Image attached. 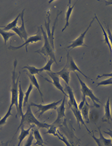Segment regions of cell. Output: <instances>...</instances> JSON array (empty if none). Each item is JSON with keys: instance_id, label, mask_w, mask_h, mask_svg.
<instances>
[{"instance_id": "277c9868", "label": "cell", "mask_w": 112, "mask_h": 146, "mask_svg": "<svg viewBox=\"0 0 112 146\" xmlns=\"http://www.w3.org/2000/svg\"><path fill=\"white\" fill-rule=\"evenodd\" d=\"M75 74L77 75V77L78 79L79 82H80V86H81V92L82 93V95H83V97H82V101H86V97L88 96V97H89L92 101L93 102L94 105L95 106V107H97V108H100V105H98L97 104V102L98 103H100L101 101H100V99H98V98H97L96 96H95L94 94L93 91H92L91 89L88 87L87 86V84L85 83L84 81H82V79L79 77L77 73L75 72Z\"/></svg>"}, {"instance_id": "e0dca14e", "label": "cell", "mask_w": 112, "mask_h": 146, "mask_svg": "<svg viewBox=\"0 0 112 146\" xmlns=\"http://www.w3.org/2000/svg\"><path fill=\"white\" fill-rule=\"evenodd\" d=\"M56 74L58 75L59 77L62 78V79L65 81V84L69 86V81H70V71L69 69L64 66V68L61 71L57 72H55Z\"/></svg>"}, {"instance_id": "f35d334b", "label": "cell", "mask_w": 112, "mask_h": 146, "mask_svg": "<svg viewBox=\"0 0 112 146\" xmlns=\"http://www.w3.org/2000/svg\"><path fill=\"white\" fill-rule=\"evenodd\" d=\"M112 5V0L111 1H105V5L106 6H108V5Z\"/></svg>"}, {"instance_id": "6da1fadb", "label": "cell", "mask_w": 112, "mask_h": 146, "mask_svg": "<svg viewBox=\"0 0 112 146\" xmlns=\"http://www.w3.org/2000/svg\"><path fill=\"white\" fill-rule=\"evenodd\" d=\"M18 64V61L15 59L14 62H13V70L12 72V76H11V104L10 106H16V109H18V93H19V77H20V73L19 75L16 79V66Z\"/></svg>"}, {"instance_id": "e575fe53", "label": "cell", "mask_w": 112, "mask_h": 146, "mask_svg": "<svg viewBox=\"0 0 112 146\" xmlns=\"http://www.w3.org/2000/svg\"><path fill=\"white\" fill-rule=\"evenodd\" d=\"M58 133H59V135H57V137H59V139H60L61 141L64 142V143L65 144V145H66V146H72V145L70 143H69V141L67 140L66 139H65V137H64L63 135H61V134L59 133V131H58Z\"/></svg>"}, {"instance_id": "74e56055", "label": "cell", "mask_w": 112, "mask_h": 146, "mask_svg": "<svg viewBox=\"0 0 112 146\" xmlns=\"http://www.w3.org/2000/svg\"><path fill=\"white\" fill-rule=\"evenodd\" d=\"M108 131H104V133L106 134H108V135L110 136L111 140V141H112V131L110 130V129H108Z\"/></svg>"}, {"instance_id": "5bb4252c", "label": "cell", "mask_w": 112, "mask_h": 146, "mask_svg": "<svg viewBox=\"0 0 112 146\" xmlns=\"http://www.w3.org/2000/svg\"><path fill=\"white\" fill-rule=\"evenodd\" d=\"M50 25H51V20H50V14H49V11L48 12V15H47V21H45L44 23V26L46 29V31H47V38L49 39V43L51 46L52 48L54 50V37L52 36V33L51 31V29H50Z\"/></svg>"}, {"instance_id": "7c38bea8", "label": "cell", "mask_w": 112, "mask_h": 146, "mask_svg": "<svg viewBox=\"0 0 112 146\" xmlns=\"http://www.w3.org/2000/svg\"><path fill=\"white\" fill-rule=\"evenodd\" d=\"M24 93L22 91L21 88V82L19 81V93H18V107L17 109L18 114L20 115L21 117L24 115L22 112V107H23V102H24Z\"/></svg>"}, {"instance_id": "8d00e7d4", "label": "cell", "mask_w": 112, "mask_h": 146, "mask_svg": "<svg viewBox=\"0 0 112 146\" xmlns=\"http://www.w3.org/2000/svg\"><path fill=\"white\" fill-rule=\"evenodd\" d=\"M103 77H110L112 78V72L111 73H108V74H103L101 76H98L97 79H99L101 78H103Z\"/></svg>"}, {"instance_id": "4316f807", "label": "cell", "mask_w": 112, "mask_h": 146, "mask_svg": "<svg viewBox=\"0 0 112 146\" xmlns=\"http://www.w3.org/2000/svg\"><path fill=\"white\" fill-rule=\"evenodd\" d=\"M13 109V106H9V107L8 108V111L6 112V114L3 116V117L0 119V126H2L3 125H5L6 123V121H7V119L9 118V116L12 115V113H11V111Z\"/></svg>"}, {"instance_id": "4fadbf2b", "label": "cell", "mask_w": 112, "mask_h": 146, "mask_svg": "<svg viewBox=\"0 0 112 146\" xmlns=\"http://www.w3.org/2000/svg\"><path fill=\"white\" fill-rule=\"evenodd\" d=\"M47 74L52 79V83L54 85V86L56 88L59 89L60 91H61L62 93L64 94L65 96H66V93H65V91H64V88L61 84L60 77H59L58 75L56 74L54 72H47Z\"/></svg>"}, {"instance_id": "ab89813d", "label": "cell", "mask_w": 112, "mask_h": 146, "mask_svg": "<svg viewBox=\"0 0 112 146\" xmlns=\"http://www.w3.org/2000/svg\"><path fill=\"white\" fill-rule=\"evenodd\" d=\"M20 145H21V144H18L17 146H20Z\"/></svg>"}, {"instance_id": "d6a6232c", "label": "cell", "mask_w": 112, "mask_h": 146, "mask_svg": "<svg viewBox=\"0 0 112 146\" xmlns=\"http://www.w3.org/2000/svg\"><path fill=\"white\" fill-rule=\"evenodd\" d=\"M33 140H34L33 133H32V132H30V134H29L28 139L26 140L24 146H31L32 144Z\"/></svg>"}, {"instance_id": "4dcf8cb0", "label": "cell", "mask_w": 112, "mask_h": 146, "mask_svg": "<svg viewBox=\"0 0 112 146\" xmlns=\"http://www.w3.org/2000/svg\"><path fill=\"white\" fill-rule=\"evenodd\" d=\"M54 62H54V61L53 60V59H49V60H48V61H47V64H46L44 66V67H42V68H41V71L42 72V71H47L49 72H52V70H51V66H52V64H53Z\"/></svg>"}, {"instance_id": "484cf974", "label": "cell", "mask_w": 112, "mask_h": 146, "mask_svg": "<svg viewBox=\"0 0 112 146\" xmlns=\"http://www.w3.org/2000/svg\"><path fill=\"white\" fill-rule=\"evenodd\" d=\"M0 35H1L3 37V39H4V42H5V44H6V42L9 40V39L12 36H15V33H11V32H8V31H5L3 30V29L0 28Z\"/></svg>"}, {"instance_id": "30bf717a", "label": "cell", "mask_w": 112, "mask_h": 146, "mask_svg": "<svg viewBox=\"0 0 112 146\" xmlns=\"http://www.w3.org/2000/svg\"><path fill=\"white\" fill-rule=\"evenodd\" d=\"M65 101H66V96H64L63 99H62V101L61 102V106L57 108V118L56 119V120L54 122L53 125H59L61 123V121L63 118H65Z\"/></svg>"}, {"instance_id": "52a82bcc", "label": "cell", "mask_w": 112, "mask_h": 146, "mask_svg": "<svg viewBox=\"0 0 112 146\" xmlns=\"http://www.w3.org/2000/svg\"><path fill=\"white\" fill-rule=\"evenodd\" d=\"M62 101V100H59L57 102H52L51 104H35L34 102H31L30 104V105L31 106H34V107H36L38 108L39 111H40V114H39V116H41V115L43 114L44 112H45L46 111H47L49 110H50V109H56L57 110V105L61 103Z\"/></svg>"}, {"instance_id": "f1b7e54d", "label": "cell", "mask_w": 112, "mask_h": 146, "mask_svg": "<svg viewBox=\"0 0 112 146\" xmlns=\"http://www.w3.org/2000/svg\"><path fill=\"white\" fill-rule=\"evenodd\" d=\"M33 89V85H32L31 83L29 84L28 90L26 91L24 93V102H23V106H26V105L28 104V100H29V95L31 93V91Z\"/></svg>"}, {"instance_id": "d4e9b609", "label": "cell", "mask_w": 112, "mask_h": 146, "mask_svg": "<svg viewBox=\"0 0 112 146\" xmlns=\"http://www.w3.org/2000/svg\"><path fill=\"white\" fill-rule=\"evenodd\" d=\"M33 135H34V138L36 139V143L34 145H41L42 146L44 144V140L42 139V136L39 132L38 129H35V130L33 131Z\"/></svg>"}, {"instance_id": "cb8c5ba5", "label": "cell", "mask_w": 112, "mask_h": 146, "mask_svg": "<svg viewBox=\"0 0 112 146\" xmlns=\"http://www.w3.org/2000/svg\"><path fill=\"white\" fill-rule=\"evenodd\" d=\"M95 18L97 19V21H98V23L99 24V25L100 26V27L102 29V31H103V36H104V40H105V42L106 44L108 45V48H109V49H110V55L111 56L112 54V48H111V44H110V40H109V38H108V34L107 31H105L104 28H103V26H101V23L100 22V21L98 20V19L97 18V16H96V15H95Z\"/></svg>"}, {"instance_id": "603a6c76", "label": "cell", "mask_w": 112, "mask_h": 146, "mask_svg": "<svg viewBox=\"0 0 112 146\" xmlns=\"http://www.w3.org/2000/svg\"><path fill=\"white\" fill-rule=\"evenodd\" d=\"M21 16V14L19 13V14L16 16V18L13 20V21H11V23H9V24H8L6 26H3V29L4 31H9V30H11V29H13V28H16L17 27V24H18V20H19V18H20Z\"/></svg>"}, {"instance_id": "5b68a950", "label": "cell", "mask_w": 112, "mask_h": 146, "mask_svg": "<svg viewBox=\"0 0 112 146\" xmlns=\"http://www.w3.org/2000/svg\"><path fill=\"white\" fill-rule=\"evenodd\" d=\"M24 11H25V9H23V10L21 11V13H20L21 14L20 18L21 19V26L13 28L12 30L14 32L15 34L18 35L19 36V38L21 39V40H22V39H24V40L26 41V40H27V39L28 38V33H27V32H26V30L24 21Z\"/></svg>"}, {"instance_id": "7402d4cb", "label": "cell", "mask_w": 112, "mask_h": 146, "mask_svg": "<svg viewBox=\"0 0 112 146\" xmlns=\"http://www.w3.org/2000/svg\"><path fill=\"white\" fill-rule=\"evenodd\" d=\"M28 76L30 79L31 81V83L33 85V86H35V88H36V89L38 91V92H39V94H40L41 96V99H42V102H43V95H42V92L41 91V89H40V86H39V84L38 82L37 79H36V76L34 75H31L29 74V73H28Z\"/></svg>"}, {"instance_id": "44dd1931", "label": "cell", "mask_w": 112, "mask_h": 146, "mask_svg": "<svg viewBox=\"0 0 112 146\" xmlns=\"http://www.w3.org/2000/svg\"><path fill=\"white\" fill-rule=\"evenodd\" d=\"M90 108V106L88 104V102L86 101L85 102V104L83 106V108L81 109L82 115L83 117V119L87 121V123H89V117H88V114H89V110Z\"/></svg>"}, {"instance_id": "2e32d148", "label": "cell", "mask_w": 112, "mask_h": 146, "mask_svg": "<svg viewBox=\"0 0 112 146\" xmlns=\"http://www.w3.org/2000/svg\"><path fill=\"white\" fill-rule=\"evenodd\" d=\"M65 89H66V91H67L68 95H69V106H70V107H73L74 108L78 109L76 99H75V98L74 92H73V91H72V88L69 86L66 85Z\"/></svg>"}, {"instance_id": "7a4b0ae2", "label": "cell", "mask_w": 112, "mask_h": 146, "mask_svg": "<svg viewBox=\"0 0 112 146\" xmlns=\"http://www.w3.org/2000/svg\"><path fill=\"white\" fill-rule=\"evenodd\" d=\"M21 118V123L19 124V127L18 128V130H19V128H21V127L22 125H23V124L24 123L29 124H33L35 125L38 126L39 128L49 129L51 126V124L41 122L40 121H39L38 119L35 117V116L34 115L33 113H32V112L30 104L28 106V108H27V110H26V113L24 114V115H23Z\"/></svg>"}, {"instance_id": "ba28073f", "label": "cell", "mask_w": 112, "mask_h": 146, "mask_svg": "<svg viewBox=\"0 0 112 146\" xmlns=\"http://www.w3.org/2000/svg\"><path fill=\"white\" fill-rule=\"evenodd\" d=\"M42 36L39 35H36L34 36H32L31 37H29L27 39V40H26L25 42L23 43L22 44H21V46H10L9 47V49H11V50H17V49H21V48H22L23 46H25L26 47V52H28V45L29 44H31V43H34V42H38L39 41L42 40Z\"/></svg>"}, {"instance_id": "9c48e42d", "label": "cell", "mask_w": 112, "mask_h": 146, "mask_svg": "<svg viewBox=\"0 0 112 146\" xmlns=\"http://www.w3.org/2000/svg\"><path fill=\"white\" fill-rule=\"evenodd\" d=\"M65 67H66L69 71H73L74 72H75V71H78V72L81 73V74L83 75L85 78H86L87 79H89L92 80L91 78H89L85 74H84L82 71L80 70V69L78 68V66H77V64H75V62L74 61V60L73 59L71 56L69 55V53H67V62H66V64H65Z\"/></svg>"}, {"instance_id": "d6986e66", "label": "cell", "mask_w": 112, "mask_h": 146, "mask_svg": "<svg viewBox=\"0 0 112 146\" xmlns=\"http://www.w3.org/2000/svg\"><path fill=\"white\" fill-rule=\"evenodd\" d=\"M34 127V125H31L30 127H29L28 129H24V125H22L21 127V132L20 134L19 135V142L18 144H21V142L24 141V139L27 137V136H29V134H30V131L31 129Z\"/></svg>"}, {"instance_id": "60d3db41", "label": "cell", "mask_w": 112, "mask_h": 146, "mask_svg": "<svg viewBox=\"0 0 112 146\" xmlns=\"http://www.w3.org/2000/svg\"><path fill=\"white\" fill-rule=\"evenodd\" d=\"M42 146H44V145H42Z\"/></svg>"}, {"instance_id": "8992f818", "label": "cell", "mask_w": 112, "mask_h": 146, "mask_svg": "<svg viewBox=\"0 0 112 146\" xmlns=\"http://www.w3.org/2000/svg\"><path fill=\"white\" fill-rule=\"evenodd\" d=\"M95 18L92 19V20L91 21V22L90 23L89 25L87 27V28L86 29V30H85L83 33H82V34L78 36V37L75 39V41H74L73 42H72V44L70 45H69V46H67V48H71V49H74L75 48L77 47H79V46H87L84 44V38L85 37V35H86L87 31H88V29H90V28L92 26V24H93V23L95 20Z\"/></svg>"}, {"instance_id": "8fae6325", "label": "cell", "mask_w": 112, "mask_h": 146, "mask_svg": "<svg viewBox=\"0 0 112 146\" xmlns=\"http://www.w3.org/2000/svg\"><path fill=\"white\" fill-rule=\"evenodd\" d=\"M98 131H99V135H100V137L98 138H97L95 137L93 133L92 134H90L92 135V138L94 139V140L97 144L98 146H112L111 140V139H106L104 137V136L101 133L100 127H98Z\"/></svg>"}, {"instance_id": "1f68e13d", "label": "cell", "mask_w": 112, "mask_h": 146, "mask_svg": "<svg viewBox=\"0 0 112 146\" xmlns=\"http://www.w3.org/2000/svg\"><path fill=\"white\" fill-rule=\"evenodd\" d=\"M57 132H58V131H57V126L52 124V125H51L50 127L48 129V131L46 132L45 134H52V135H54V136H57V135H58V134L57 133Z\"/></svg>"}, {"instance_id": "9a60e30c", "label": "cell", "mask_w": 112, "mask_h": 146, "mask_svg": "<svg viewBox=\"0 0 112 146\" xmlns=\"http://www.w3.org/2000/svg\"><path fill=\"white\" fill-rule=\"evenodd\" d=\"M70 109L72 110V112H73L75 118H76L77 119V124L78 125L79 128H80V124L84 125L85 128H86V129L87 130V131H88V132L89 133H90V131H89V129H88L87 128V127L86 126V125H85V121H84V119H83V117H82V114H81V112L78 109H76V108H74L73 107H70Z\"/></svg>"}, {"instance_id": "ffe728a7", "label": "cell", "mask_w": 112, "mask_h": 146, "mask_svg": "<svg viewBox=\"0 0 112 146\" xmlns=\"http://www.w3.org/2000/svg\"><path fill=\"white\" fill-rule=\"evenodd\" d=\"M70 2L71 1H69V3H68V9L67 11H66V14H65V25L64 26V28L62 29V32H64V31L66 29L69 25V19H70V17L71 16V14L72 13V11L74 8V6L75 5V4H74L73 6H71L70 5Z\"/></svg>"}, {"instance_id": "3957f363", "label": "cell", "mask_w": 112, "mask_h": 146, "mask_svg": "<svg viewBox=\"0 0 112 146\" xmlns=\"http://www.w3.org/2000/svg\"><path fill=\"white\" fill-rule=\"evenodd\" d=\"M41 32L42 33V35H43V37H44V45L42 46V48L38 49V50H37L35 52H38L40 54H44L45 57L49 58V59H53L56 64H57V60H56L55 54H54V50L52 48L50 43H49L47 36L46 35V33L44 31L42 26H41Z\"/></svg>"}, {"instance_id": "836d02e7", "label": "cell", "mask_w": 112, "mask_h": 146, "mask_svg": "<svg viewBox=\"0 0 112 146\" xmlns=\"http://www.w3.org/2000/svg\"><path fill=\"white\" fill-rule=\"evenodd\" d=\"M112 84V78H110L108 79H106V80H103L97 83V87L100 86H107V85H111Z\"/></svg>"}, {"instance_id": "ac0fdd59", "label": "cell", "mask_w": 112, "mask_h": 146, "mask_svg": "<svg viewBox=\"0 0 112 146\" xmlns=\"http://www.w3.org/2000/svg\"><path fill=\"white\" fill-rule=\"evenodd\" d=\"M105 114L103 117L102 118L103 122H110L112 121L111 111H110V98H108V100L105 105Z\"/></svg>"}, {"instance_id": "83f0119b", "label": "cell", "mask_w": 112, "mask_h": 146, "mask_svg": "<svg viewBox=\"0 0 112 146\" xmlns=\"http://www.w3.org/2000/svg\"><path fill=\"white\" fill-rule=\"evenodd\" d=\"M23 69H27L28 71L29 72V74L31 75H35V74H39V72H41V68H37L34 67V66H26L23 67Z\"/></svg>"}, {"instance_id": "f546056e", "label": "cell", "mask_w": 112, "mask_h": 146, "mask_svg": "<svg viewBox=\"0 0 112 146\" xmlns=\"http://www.w3.org/2000/svg\"><path fill=\"white\" fill-rule=\"evenodd\" d=\"M88 117H89V121L90 120L92 122L96 124L98 121V119L99 117V115H98V113L97 111H95V110H92L89 112Z\"/></svg>"}, {"instance_id": "d590c367", "label": "cell", "mask_w": 112, "mask_h": 146, "mask_svg": "<svg viewBox=\"0 0 112 146\" xmlns=\"http://www.w3.org/2000/svg\"><path fill=\"white\" fill-rule=\"evenodd\" d=\"M107 27V33H108V38H109V40L110 42V44L111 46V48H112V33L110 31V29L108 27V26H106Z\"/></svg>"}]
</instances>
